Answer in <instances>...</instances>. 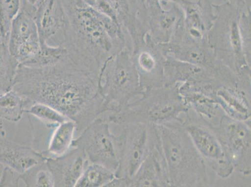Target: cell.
<instances>
[{"instance_id":"1","label":"cell","mask_w":251,"mask_h":187,"mask_svg":"<svg viewBox=\"0 0 251 187\" xmlns=\"http://www.w3.org/2000/svg\"><path fill=\"white\" fill-rule=\"evenodd\" d=\"M101 83L99 76L82 69L68 55L43 67L19 65L11 90L26 99L27 109L36 102L56 109L76 123L79 134L109 113Z\"/></svg>"},{"instance_id":"2","label":"cell","mask_w":251,"mask_h":187,"mask_svg":"<svg viewBox=\"0 0 251 187\" xmlns=\"http://www.w3.org/2000/svg\"><path fill=\"white\" fill-rule=\"evenodd\" d=\"M66 22L50 45L63 47L82 69L101 78L110 59L125 47L131 49L122 26L83 0H62Z\"/></svg>"},{"instance_id":"3","label":"cell","mask_w":251,"mask_h":187,"mask_svg":"<svg viewBox=\"0 0 251 187\" xmlns=\"http://www.w3.org/2000/svg\"><path fill=\"white\" fill-rule=\"evenodd\" d=\"M214 8L216 18L207 43L239 79H251V9L242 11L227 1L214 4Z\"/></svg>"},{"instance_id":"4","label":"cell","mask_w":251,"mask_h":187,"mask_svg":"<svg viewBox=\"0 0 251 187\" xmlns=\"http://www.w3.org/2000/svg\"><path fill=\"white\" fill-rule=\"evenodd\" d=\"M182 120L156 125L171 187H209L206 164L184 129Z\"/></svg>"},{"instance_id":"5","label":"cell","mask_w":251,"mask_h":187,"mask_svg":"<svg viewBox=\"0 0 251 187\" xmlns=\"http://www.w3.org/2000/svg\"><path fill=\"white\" fill-rule=\"evenodd\" d=\"M179 83L144 91L140 99L104 116L109 123L126 126L136 123L163 125L182 121L189 108L179 93Z\"/></svg>"},{"instance_id":"6","label":"cell","mask_w":251,"mask_h":187,"mask_svg":"<svg viewBox=\"0 0 251 187\" xmlns=\"http://www.w3.org/2000/svg\"><path fill=\"white\" fill-rule=\"evenodd\" d=\"M100 91L108 106V113L120 110L130 100L142 94L144 91L129 47L122 49L105 65Z\"/></svg>"},{"instance_id":"7","label":"cell","mask_w":251,"mask_h":187,"mask_svg":"<svg viewBox=\"0 0 251 187\" xmlns=\"http://www.w3.org/2000/svg\"><path fill=\"white\" fill-rule=\"evenodd\" d=\"M182 125L206 165L221 179L231 176L234 166L227 158L213 125L189 109L184 116Z\"/></svg>"},{"instance_id":"8","label":"cell","mask_w":251,"mask_h":187,"mask_svg":"<svg viewBox=\"0 0 251 187\" xmlns=\"http://www.w3.org/2000/svg\"><path fill=\"white\" fill-rule=\"evenodd\" d=\"M109 123L99 117L89 124L72 142V147L80 148L89 163L100 164L116 172L120 163L122 139L109 129Z\"/></svg>"},{"instance_id":"9","label":"cell","mask_w":251,"mask_h":187,"mask_svg":"<svg viewBox=\"0 0 251 187\" xmlns=\"http://www.w3.org/2000/svg\"><path fill=\"white\" fill-rule=\"evenodd\" d=\"M166 85L177 83L187 86L206 94L211 95L217 89L224 85H237L240 79L232 70L219 72L216 70L178 60L166 56L164 63Z\"/></svg>"},{"instance_id":"10","label":"cell","mask_w":251,"mask_h":187,"mask_svg":"<svg viewBox=\"0 0 251 187\" xmlns=\"http://www.w3.org/2000/svg\"><path fill=\"white\" fill-rule=\"evenodd\" d=\"M120 135L122 149L115 175L124 180L125 187H127V182L159 139L158 132L156 125L136 123L126 125Z\"/></svg>"},{"instance_id":"11","label":"cell","mask_w":251,"mask_h":187,"mask_svg":"<svg viewBox=\"0 0 251 187\" xmlns=\"http://www.w3.org/2000/svg\"><path fill=\"white\" fill-rule=\"evenodd\" d=\"M251 120H238L225 115L214 127L234 170L244 175L251 172Z\"/></svg>"},{"instance_id":"12","label":"cell","mask_w":251,"mask_h":187,"mask_svg":"<svg viewBox=\"0 0 251 187\" xmlns=\"http://www.w3.org/2000/svg\"><path fill=\"white\" fill-rule=\"evenodd\" d=\"M166 56L219 72L230 70L217 58L207 41L191 38L185 30L183 18L178 24L174 35L166 44L160 45Z\"/></svg>"},{"instance_id":"13","label":"cell","mask_w":251,"mask_h":187,"mask_svg":"<svg viewBox=\"0 0 251 187\" xmlns=\"http://www.w3.org/2000/svg\"><path fill=\"white\" fill-rule=\"evenodd\" d=\"M35 11L25 3L11 25L8 47L11 55L19 65L31 63L42 49V43L33 18Z\"/></svg>"},{"instance_id":"14","label":"cell","mask_w":251,"mask_h":187,"mask_svg":"<svg viewBox=\"0 0 251 187\" xmlns=\"http://www.w3.org/2000/svg\"><path fill=\"white\" fill-rule=\"evenodd\" d=\"M166 58L161 45L155 44L148 33L145 43L132 52V58L144 91L166 85Z\"/></svg>"},{"instance_id":"15","label":"cell","mask_w":251,"mask_h":187,"mask_svg":"<svg viewBox=\"0 0 251 187\" xmlns=\"http://www.w3.org/2000/svg\"><path fill=\"white\" fill-rule=\"evenodd\" d=\"M115 10L119 24L131 43L132 51L145 42L148 16L145 0H106Z\"/></svg>"},{"instance_id":"16","label":"cell","mask_w":251,"mask_h":187,"mask_svg":"<svg viewBox=\"0 0 251 187\" xmlns=\"http://www.w3.org/2000/svg\"><path fill=\"white\" fill-rule=\"evenodd\" d=\"M45 163L51 173L54 187H74L89 161L80 148L72 147L62 156H46Z\"/></svg>"},{"instance_id":"17","label":"cell","mask_w":251,"mask_h":187,"mask_svg":"<svg viewBox=\"0 0 251 187\" xmlns=\"http://www.w3.org/2000/svg\"><path fill=\"white\" fill-rule=\"evenodd\" d=\"M170 187L167 165L159 138L127 182V187Z\"/></svg>"},{"instance_id":"18","label":"cell","mask_w":251,"mask_h":187,"mask_svg":"<svg viewBox=\"0 0 251 187\" xmlns=\"http://www.w3.org/2000/svg\"><path fill=\"white\" fill-rule=\"evenodd\" d=\"M148 16V33L155 44L168 43L183 18V11L177 4L164 9L160 1L146 3Z\"/></svg>"},{"instance_id":"19","label":"cell","mask_w":251,"mask_h":187,"mask_svg":"<svg viewBox=\"0 0 251 187\" xmlns=\"http://www.w3.org/2000/svg\"><path fill=\"white\" fill-rule=\"evenodd\" d=\"M251 82L241 81L237 85H224L214 91L211 97L226 115L238 120H251Z\"/></svg>"},{"instance_id":"20","label":"cell","mask_w":251,"mask_h":187,"mask_svg":"<svg viewBox=\"0 0 251 187\" xmlns=\"http://www.w3.org/2000/svg\"><path fill=\"white\" fill-rule=\"evenodd\" d=\"M212 0H184L179 5L183 11L185 30L198 41H207V34L216 18Z\"/></svg>"},{"instance_id":"21","label":"cell","mask_w":251,"mask_h":187,"mask_svg":"<svg viewBox=\"0 0 251 187\" xmlns=\"http://www.w3.org/2000/svg\"><path fill=\"white\" fill-rule=\"evenodd\" d=\"M42 45L49 44L65 26L66 15L62 0H44L33 15Z\"/></svg>"},{"instance_id":"22","label":"cell","mask_w":251,"mask_h":187,"mask_svg":"<svg viewBox=\"0 0 251 187\" xmlns=\"http://www.w3.org/2000/svg\"><path fill=\"white\" fill-rule=\"evenodd\" d=\"M43 153L36 151L29 146L20 144L0 136V164L24 173L34 166L45 161Z\"/></svg>"},{"instance_id":"23","label":"cell","mask_w":251,"mask_h":187,"mask_svg":"<svg viewBox=\"0 0 251 187\" xmlns=\"http://www.w3.org/2000/svg\"><path fill=\"white\" fill-rule=\"evenodd\" d=\"M179 93L189 109L216 127L226 115L222 108L210 95L194 90L186 84H179Z\"/></svg>"},{"instance_id":"24","label":"cell","mask_w":251,"mask_h":187,"mask_svg":"<svg viewBox=\"0 0 251 187\" xmlns=\"http://www.w3.org/2000/svg\"><path fill=\"white\" fill-rule=\"evenodd\" d=\"M76 132V124L68 119L57 125L50 138L47 151L43 152L45 156L59 157L67 153L71 148Z\"/></svg>"},{"instance_id":"25","label":"cell","mask_w":251,"mask_h":187,"mask_svg":"<svg viewBox=\"0 0 251 187\" xmlns=\"http://www.w3.org/2000/svg\"><path fill=\"white\" fill-rule=\"evenodd\" d=\"M26 99L13 90L0 95V118L11 122L20 121L26 112Z\"/></svg>"},{"instance_id":"26","label":"cell","mask_w":251,"mask_h":187,"mask_svg":"<svg viewBox=\"0 0 251 187\" xmlns=\"http://www.w3.org/2000/svg\"><path fill=\"white\" fill-rule=\"evenodd\" d=\"M19 63L11 55L8 43L0 41V95L12 89Z\"/></svg>"},{"instance_id":"27","label":"cell","mask_w":251,"mask_h":187,"mask_svg":"<svg viewBox=\"0 0 251 187\" xmlns=\"http://www.w3.org/2000/svg\"><path fill=\"white\" fill-rule=\"evenodd\" d=\"M115 178V173L108 168L100 164L89 163L75 187H108Z\"/></svg>"},{"instance_id":"28","label":"cell","mask_w":251,"mask_h":187,"mask_svg":"<svg viewBox=\"0 0 251 187\" xmlns=\"http://www.w3.org/2000/svg\"><path fill=\"white\" fill-rule=\"evenodd\" d=\"M25 0H0V41L8 43L13 20L21 11Z\"/></svg>"},{"instance_id":"29","label":"cell","mask_w":251,"mask_h":187,"mask_svg":"<svg viewBox=\"0 0 251 187\" xmlns=\"http://www.w3.org/2000/svg\"><path fill=\"white\" fill-rule=\"evenodd\" d=\"M26 113L37 118L49 128L56 127L57 125L69 119L56 109L49 105L40 102L31 104L26 109Z\"/></svg>"},{"instance_id":"30","label":"cell","mask_w":251,"mask_h":187,"mask_svg":"<svg viewBox=\"0 0 251 187\" xmlns=\"http://www.w3.org/2000/svg\"><path fill=\"white\" fill-rule=\"evenodd\" d=\"M22 180L26 187H54L51 173L45 161L22 173Z\"/></svg>"},{"instance_id":"31","label":"cell","mask_w":251,"mask_h":187,"mask_svg":"<svg viewBox=\"0 0 251 187\" xmlns=\"http://www.w3.org/2000/svg\"><path fill=\"white\" fill-rule=\"evenodd\" d=\"M20 180H22V173L7 166H3L0 175V187H20Z\"/></svg>"},{"instance_id":"32","label":"cell","mask_w":251,"mask_h":187,"mask_svg":"<svg viewBox=\"0 0 251 187\" xmlns=\"http://www.w3.org/2000/svg\"><path fill=\"white\" fill-rule=\"evenodd\" d=\"M227 2H229L230 4H233L237 8H238L239 10L242 11L247 10L250 7L247 6L245 0H227Z\"/></svg>"},{"instance_id":"33","label":"cell","mask_w":251,"mask_h":187,"mask_svg":"<svg viewBox=\"0 0 251 187\" xmlns=\"http://www.w3.org/2000/svg\"><path fill=\"white\" fill-rule=\"evenodd\" d=\"M154 1H160L162 5H164V4H167L168 2H170V3L176 4L178 6H179L183 3L184 0H145V3Z\"/></svg>"},{"instance_id":"34","label":"cell","mask_w":251,"mask_h":187,"mask_svg":"<svg viewBox=\"0 0 251 187\" xmlns=\"http://www.w3.org/2000/svg\"><path fill=\"white\" fill-rule=\"evenodd\" d=\"M25 1L29 6H30L31 8L35 9L36 10V9L40 5V4L42 3L44 0H25Z\"/></svg>"},{"instance_id":"35","label":"cell","mask_w":251,"mask_h":187,"mask_svg":"<svg viewBox=\"0 0 251 187\" xmlns=\"http://www.w3.org/2000/svg\"><path fill=\"white\" fill-rule=\"evenodd\" d=\"M6 131L4 127V123L3 120L0 118V136H5Z\"/></svg>"},{"instance_id":"36","label":"cell","mask_w":251,"mask_h":187,"mask_svg":"<svg viewBox=\"0 0 251 187\" xmlns=\"http://www.w3.org/2000/svg\"><path fill=\"white\" fill-rule=\"evenodd\" d=\"M84 2L89 6H91V7L94 8L96 3H97V0H83Z\"/></svg>"},{"instance_id":"37","label":"cell","mask_w":251,"mask_h":187,"mask_svg":"<svg viewBox=\"0 0 251 187\" xmlns=\"http://www.w3.org/2000/svg\"><path fill=\"white\" fill-rule=\"evenodd\" d=\"M3 166L0 164V175L1 174L2 170H3Z\"/></svg>"}]
</instances>
